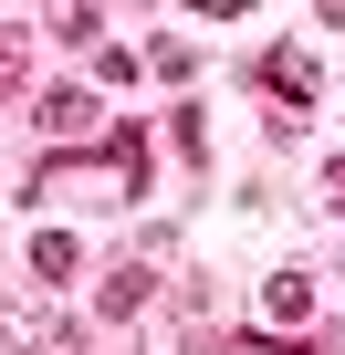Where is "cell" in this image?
I'll list each match as a JSON object with an SVG mask.
<instances>
[{"label":"cell","instance_id":"1","mask_svg":"<svg viewBox=\"0 0 345 355\" xmlns=\"http://www.w3.org/2000/svg\"><path fill=\"white\" fill-rule=\"evenodd\" d=\"M262 84H272L283 105H314V84H324V73H314V53H303V42H272V53H262Z\"/></svg>","mask_w":345,"mask_h":355},{"label":"cell","instance_id":"2","mask_svg":"<svg viewBox=\"0 0 345 355\" xmlns=\"http://www.w3.org/2000/svg\"><path fill=\"white\" fill-rule=\"evenodd\" d=\"M42 136H53V146H84V136H94V94H74V84L42 94Z\"/></svg>","mask_w":345,"mask_h":355},{"label":"cell","instance_id":"3","mask_svg":"<svg viewBox=\"0 0 345 355\" xmlns=\"http://www.w3.org/2000/svg\"><path fill=\"white\" fill-rule=\"evenodd\" d=\"M262 313H272L283 334H293V324H314V282H303V272H272V282H262Z\"/></svg>","mask_w":345,"mask_h":355},{"label":"cell","instance_id":"4","mask_svg":"<svg viewBox=\"0 0 345 355\" xmlns=\"http://www.w3.org/2000/svg\"><path fill=\"white\" fill-rule=\"evenodd\" d=\"M32 272H42V282H74V272H84L74 230H32Z\"/></svg>","mask_w":345,"mask_h":355},{"label":"cell","instance_id":"5","mask_svg":"<svg viewBox=\"0 0 345 355\" xmlns=\"http://www.w3.org/2000/svg\"><path fill=\"white\" fill-rule=\"evenodd\" d=\"M136 303H146V261H126V272H105V293H94V313H105V324H126Z\"/></svg>","mask_w":345,"mask_h":355},{"label":"cell","instance_id":"6","mask_svg":"<svg viewBox=\"0 0 345 355\" xmlns=\"http://www.w3.org/2000/svg\"><path fill=\"white\" fill-rule=\"evenodd\" d=\"M11 94H22V32H0V115H11Z\"/></svg>","mask_w":345,"mask_h":355},{"label":"cell","instance_id":"7","mask_svg":"<svg viewBox=\"0 0 345 355\" xmlns=\"http://www.w3.org/2000/svg\"><path fill=\"white\" fill-rule=\"evenodd\" d=\"M189 11H199V21H230V11H251V0H189Z\"/></svg>","mask_w":345,"mask_h":355},{"label":"cell","instance_id":"8","mask_svg":"<svg viewBox=\"0 0 345 355\" xmlns=\"http://www.w3.org/2000/svg\"><path fill=\"white\" fill-rule=\"evenodd\" d=\"M324 199H335V209H345V157H335V167H324Z\"/></svg>","mask_w":345,"mask_h":355},{"label":"cell","instance_id":"9","mask_svg":"<svg viewBox=\"0 0 345 355\" xmlns=\"http://www.w3.org/2000/svg\"><path fill=\"white\" fill-rule=\"evenodd\" d=\"M230 355H283V345H262V334H241V345H230Z\"/></svg>","mask_w":345,"mask_h":355}]
</instances>
